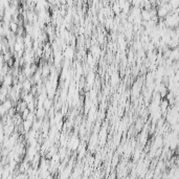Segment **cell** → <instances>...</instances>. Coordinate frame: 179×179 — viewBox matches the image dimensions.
<instances>
[{"mask_svg": "<svg viewBox=\"0 0 179 179\" xmlns=\"http://www.w3.org/2000/svg\"><path fill=\"white\" fill-rule=\"evenodd\" d=\"M11 107H12V103L10 101L4 102L3 104L0 105V114H4L8 110H10Z\"/></svg>", "mask_w": 179, "mask_h": 179, "instance_id": "cell-1", "label": "cell"}, {"mask_svg": "<svg viewBox=\"0 0 179 179\" xmlns=\"http://www.w3.org/2000/svg\"><path fill=\"white\" fill-rule=\"evenodd\" d=\"M167 23L169 26H174L177 24V16L176 15H171V16L168 18L167 20Z\"/></svg>", "mask_w": 179, "mask_h": 179, "instance_id": "cell-2", "label": "cell"}, {"mask_svg": "<svg viewBox=\"0 0 179 179\" xmlns=\"http://www.w3.org/2000/svg\"><path fill=\"white\" fill-rule=\"evenodd\" d=\"M23 86H24V88H25L26 90H30V83L28 82V80H26V81L24 82Z\"/></svg>", "mask_w": 179, "mask_h": 179, "instance_id": "cell-3", "label": "cell"}, {"mask_svg": "<svg viewBox=\"0 0 179 179\" xmlns=\"http://www.w3.org/2000/svg\"><path fill=\"white\" fill-rule=\"evenodd\" d=\"M66 56L69 58V57H72V49L71 48H67V50H66Z\"/></svg>", "mask_w": 179, "mask_h": 179, "instance_id": "cell-4", "label": "cell"}]
</instances>
